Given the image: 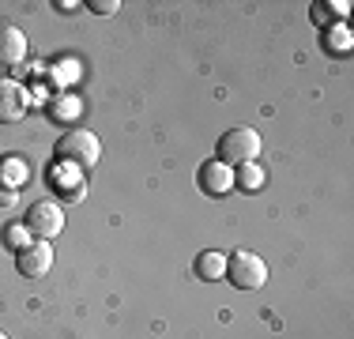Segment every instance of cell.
Instances as JSON below:
<instances>
[{
    "label": "cell",
    "instance_id": "1",
    "mask_svg": "<svg viewBox=\"0 0 354 339\" xmlns=\"http://www.w3.org/2000/svg\"><path fill=\"white\" fill-rule=\"evenodd\" d=\"M260 147H264V140H260V132L252 129V125H238V129H226L218 136V147H215V158L223 166L238 170L245 163H257L260 158Z\"/></svg>",
    "mask_w": 354,
    "mask_h": 339
},
{
    "label": "cell",
    "instance_id": "6",
    "mask_svg": "<svg viewBox=\"0 0 354 339\" xmlns=\"http://www.w3.org/2000/svg\"><path fill=\"white\" fill-rule=\"evenodd\" d=\"M196 185L207 196H230L234 192V170L223 166L218 158H207V163L196 170Z\"/></svg>",
    "mask_w": 354,
    "mask_h": 339
},
{
    "label": "cell",
    "instance_id": "2",
    "mask_svg": "<svg viewBox=\"0 0 354 339\" xmlns=\"http://www.w3.org/2000/svg\"><path fill=\"white\" fill-rule=\"evenodd\" d=\"M98 158H102V140H98L91 129H68L57 140V163L75 166V170H95Z\"/></svg>",
    "mask_w": 354,
    "mask_h": 339
},
{
    "label": "cell",
    "instance_id": "19",
    "mask_svg": "<svg viewBox=\"0 0 354 339\" xmlns=\"http://www.w3.org/2000/svg\"><path fill=\"white\" fill-rule=\"evenodd\" d=\"M83 4H75V0H57V12H80Z\"/></svg>",
    "mask_w": 354,
    "mask_h": 339
},
{
    "label": "cell",
    "instance_id": "16",
    "mask_svg": "<svg viewBox=\"0 0 354 339\" xmlns=\"http://www.w3.org/2000/svg\"><path fill=\"white\" fill-rule=\"evenodd\" d=\"M121 8V0H91V12L95 15H113Z\"/></svg>",
    "mask_w": 354,
    "mask_h": 339
},
{
    "label": "cell",
    "instance_id": "4",
    "mask_svg": "<svg viewBox=\"0 0 354 339\" xmlns=\"http://www.w3.org/2000/svg\"><path fill=\"white\" fill-rule=\"evenodd\" d=\"M23 226H27L30 237H38V241H53V237L64 230V211H61V203H53V200L30 203Z\"/></svg>",
    "mask_w": 354,
    "mask_h": 339
},
{
    "label": "cell",
    "instance_id": "7",
    "mask_svg": "<svg viewBox=\"0 0 354 339\" xmlns=\"http://www.w3.org/2000/svg\"><path fill=\"white\" fill-rule=\"evenodd\" d=\"M30 109V95L23 91V83L15 80H0V125H15L23 121Z\"/></svg>",
    "mask_w": 354,
    "mask_h": 339
},
{
    "label": "cell",
    "instance_id": "13",
    "mask_svg": "<svg viewBox=\"0 0 354 339\" xmlns=\"http://www.w3.org/2000/svg\"><path fill=\"white\" fill-rule=\"evenodd\" d=\"M80 98L75 95H61L53 102V106H49V117H53V121H75V117H80Z\"/></svg>",
    "mask_w": 354,
    "mask_h": 339
},
{
    "label": "cell",
    "instance_id": "14",
    "mask_svg": "<svg viewBox=\"0 0 354 339\" xmlns=\"http://www.w3.org/2000/svg\"><path fill=\"white\" fill-rule=\"evenodd\" d=\"M324 49H328V53H347V49H351V30L343 27V23H339V27H328L324 30Z\"/></svg>",
    "mask_w": 354,
    "mask_h": 339
},
{
    "label": "cell",
    "instance_id": "18",
    "mask_svg": "<svg viewBox=\"0 0 354 339\" xmlns=\"http://www.w3.org/2000/svg\"><path fill=\"white\" fill-rule=\"evenodd\" d=\"M332 12L339 15V19H347V15H351V4H347V0H335V4H332Z\"/></svg>",
    "mask_w": 354,
    "mask_h": 339
},
{
    "label": "cell",
    "instance_id": "5",
    "mask_svg": "<svg viewBox=\"0 0 354 339\" xmlns=\"http://www.w3.org/2000/svg\"><path fill=\"white\" fill-rule=\"evenodd\" d=\"M49 268H53V245L49 241H30L23 245L19 253H15V271H19L23 279H46Z\"/></svg>",
    "mask_w": 354,
    "mask_h": 339
},
{
    "label": "cell",
    "instance_id": "17",
    "mask_svg": "<svg viewBox=\"0 0 354 339\" xmlns=\"http://www.w3.org/2000/svg\"><path fill=\"white\" fill-rule=\"evenodd\" d=\"M15 200H19V189H12V185L0 181V208H12Z\"/></svg>",
    "mask_w": 354,
    "mask_h": 339
},
{
    "label": "cell",
    "instance_id": "20",
    "mask_svg": "<svg viewBox=\"0 0 354 339\" xmlns=\"http://www.w3.org/2000/svg\"><path fill=\"white\" fill-rule=\"evenodd\" d=\"M0 339H8V336H4V332H0Z\"/></svg>",
    "mask_w": 354,
    "mask_h": 339
},
{
    "label": "cell",
    "instance_id": "15",
    "mask_svg": "<svg viewBox=\"0 0 354 339\" xmlns=\"http://www.w3.org/2000/svg\"><path fill=\"white\" fill-rule=\"evenodd\" d=\"M30 241H35V237H30V230H27L23 223H12V226L4 230V245H8V249H15V253H19L23 245H30Z\"/></svg>",
    "mask_w": 354,
    "mask_h": 339
},
{
    "label": "cell",
    "instance_id": "3",
    "mask_svg": "<svg viewBox=\"0 0 354 339\" xmlns=\"http://www.w3.org/2000/svg\"><path fill=\"white\" fill-rule=\"evenodd\" d=\"M226 279L238 291H260L268 283V260L252 249H238L234 257H226Z\"/></svg>",
    "mask_w": 354,
    "mask_h": 339
},
{
    "label": "cell",
    "instance_id": "11",
    "mask_svg": "<svg viewBox=\"0 0 354 339\" xmlns=\"http://www.w3.org/2000/svg\"><path fill=\"white\" fill-rule=\"evenodd\" d=\"M30 177V166H27V158L23 155H8V158H0V181L4 185H12V189H19L23 181Z\"/></svg>",
    "mask_w": 354,
    "mask_h": 339
},
{
    "label": "cell",
    "instance_id": "12",
    "mask_svg": "<svg viewBox=\"0 0 354 339\" xmlns=\"http://www.w3.org/2000/svg\"><path fill=\"white\" fill-rule=\"evenodd\" d=\"M234 189H241V192H260V189H264V166H260V163L238 166V170H234Z\"/></svg>",
    "mask_w": 354,
    "mask_h": 339
},
{
    "label": "cell",
    "instance_id": "9",
    "mask_svg": "<svg viewBox=\"0 0 354 339\" xmlns=\"http://www.w3.org/2000/svg\"><path fill=\"white\" fill-rule=\"evenodd\" d=\"M49 181H53V189H61V185H64L68 200H80L83 196V170H75V166L57 163L53 170H49Z\"/></svg>",
    "mask_w": 354,
    "mask_h": 339
},
{
    "label": "cell",
    "instance_id": "10",
    "mask_svg": "<svg viewBox=\"0 0 354 339\" xmlns=\"http://www.w3.org/2000/svg\"><path fill=\"white\" fill-rule=\"evenodd\" d=\"M196 279H204V283H215V279H226V257L223 253H215V249H204L196 257Z\"/></svg>",
    "mask_w": 354,
    "mask_h": 339
},
{
    "label": "cell",
    "instance_id": "8",
    "mask_svg": "<svg viewBox=\"0 0 354 339\" xmlns=\"http://www.w3.org/2000/svg\"><path fill=\"white\" fill-rule=\"evenodd\" d=\"M27 61V34L12 23L0 27V68H15Z\"/></svg>",
    "mask_w": 354,
    "mask_h": 339
}]
</instances>
